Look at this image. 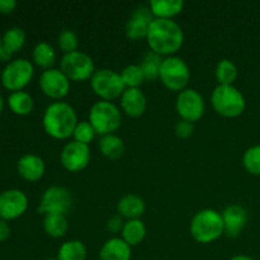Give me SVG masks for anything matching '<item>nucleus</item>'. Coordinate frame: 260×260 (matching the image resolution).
<instances>
[{"mask_svg":"<svg viewBox=\"0 0 260 260\" xmlns=\"http://www.w3.org/2000/svg\"><path fill=\"white\" fill-rule=\"evenodd\" d=\"M150 51L160 56H174L182 48L184 33L182 27L173 19L152 20L146 36Z\"/></svg>","mask_w":260,"mask_h":260,"instance_id":"1","label":"nucleus"},{"mask_svg":"<svg viewBox=\"0 0 260 260\" xmlns=\"http://www.w3.org/2000/svg\"><path fill=\"white\" fill-rule=\"evenodd\" d=\"M78 122L74 107L62 101L47 106L42 117L43 129L55 140H66L73 136Z\"/></svg>","mask_w":260,"mask_h":260,"instance_id":"2","label":"nucleus"},{"mask_svg":"<svg viewBox=\"0 0 260 260\" xmlns=\"http://www.w3.org/2000/svg\"><path fill=\"white\" fill-rule=\"evenodd\" d=\"M190 235L197 243L211 244L225 234L222 215L212 208L201 210L190 221Z\"/></svg>","mask_w":260,"mask_h":260,"instance_id":"3","label":"nucleus"},{"mask_svg":"<svg viewBox=\"0 0 260 260\" xmlns=\"http://www.w3.org/2000/svg\"><path fill=\"white\" fill-rule=\"evenodd\" d=\"M213 109L220 116L235 118L245 111V96L234 85H217L211 94Z\"/></svg>","mask_w":260,"mask_h":260,"instance_id":"4","label":"nucleus"},{"mask_svg":"<svg viewBox=\"0 0 260 260\" xmlns=\"http://www.w3.org/2000/svg\"><path fill=\"white\" fill-rule=\"evenodd\" d=\"M89 122L94 127L96 135H112L121 127V111L113 102H95L89 111Z\"/></svg>","mask_w":260,"mask_h":260,"instance_id":"5","label":"nucleus"},{"mask_svg":"<svg viewBox=\"0 0 260 260\" xmlns=\"http://www.w3.org/2000/svg\"><path fill=\"white\" fill-rule=\"evenodd\" d=\"M159 79L167 89L172 91H182L187 89L190 79V71L187 62L178 56L164 57L160 68Z\"/></svg>","mask_w":260,"mask_h":260,"instance_id":"6","label":"nucleus"},{"mask_svg":"<svg viewBox=\"0 0 260 260\" xmlns=\"http://www.w3.org/2000/svg\"><path fill=\"white\" fill-rule=\"evenodd\" d=\"M90 86L95 95L101 98V101L107 102L121 98L123 91L126 90L121 73H117L111 69L95 70V73L90 79Z\"/></svg>","mask_w":260,"mask_h":260,"instance_id":"7","label":"nucleus"},{"mask_svg":"<svg viewBox=\"0 0 260 260\" xmlns=\"http://www.w3.org/2000/svg\"><path fill=\"white\" fill-rule=\"evenodd\" d=\"M35 75V66L27 58H14L3 69L0 74V80L3 86L8 90H23L32 80Z\"/></svg>","mask_w":260,"mask_h":260,"instance_id":"8","label":"nucleus"},{"mask_svg":"<svg viewBox=\"0 0 260 260\" xmlns=\"http://www.w3.org/2000/svg\"><path fill=\"white\" fill-rule=\"evenodd\" d=\"M60 70L70 81H85L90 80L94 75L95 66L93 58L88 53L78 50L62 56L60 61Z\"/></svg>","mask_w":260,"mask_h":260,"instance_id":"9","label":"nucleus"},{"mask_svg":"<svg viewBox=\"0 0 260 260\" xmlns=\"http://www.w3.org/2000/svg\"><path fill=\"white\" fill-rule=\"evenodd\" d=\"M74 206V197L70 190L61 185H52L43 192L38 205V212L42 215H68Z\"/></svg>","mask_w":260,"mask_h":260,"instance_id":"10","label":"nucleus"},{"mask_svg":"<svg viewBox=\"0 0 260 260\" xmlns=\"http://www.w3.org/2000/svg\"><path fill=\"white\" fill-rule=\"evenodd\" d=\"M205 99L196 89H184L178 93L175 108L180 119L188 122H197L205 114Z\"/></svg>","mask_w":260,"mask_h":260,"instance_id":"11","label":"nucleus"},{"mask_svg":"<svg viewBox=\"0 0 260 260\" xmlns=\"http://www.w3.org/2000/svg\"><path fill=\"white\" fill-rule=\"evenodd\" d=\"M38 83H40L42 93L56 102L65 98L70 91L71 81L60 69L52 68L48 70H43Z\"/></svg>","mask_w":260,"mask_h":260,"instance_id":"12","label":"nucleus"},{"mask_svg":"<svg viewBox=\"0 0 260 260\" xmlns=\"http://www.w3.org/2000/svg\"><path fill=\"white\" fill-rule=\"evenodd\" d=\"M90 147L89 145L70 141L63 146L60 154V161L62 167L70 173H79L85 169L90 162Z\"/></svg>","mask_w":260,"mask_h":260,"instance_id":"13","label":"nucleus"},{"mask_svg":"<svg viewBox=\"0 0 260 260\" xmlns=\"http://www.w3.org/2000/svg\"><path fill=\"white\" fill-rule=\"evenodd\" d=\"M28 208V197L23 190H3L0 193V218L5 221L20 217Z\"/></svg>","mask_w":260,"mask_h":260,"instance_id":"14","label":"nucleus"},{"mask_svg":"<svg viewBox=\"0 0 260 260\" xmlns=\"http://www.w3.org/2000/svg\"><path fill=\"white\" fill-rule=\"evenodd\" d=\"M154 19L155 18L149 7L141 5L136 8L126 23L124 30H126L127 38L131 41H141L144 38L146 40L149 28Z\"/></svg>","mask_w":260,"mask_h":260,"instance_id":"15","label":"nucleus"},{"mask_svg":"<svg viewBox=\"0 0 260 260\" xmlns=\"http://www.w3.org/2000/svg\"><path fill=\"white\" fill-rule=\"evenodd\" d=\"M221 215L225 226V235L229 238H236L240 235L248 222V212L245 208L240 205H230Z\"/></svg>","mask_w":260,"mask_h":260,"instance_id":"16","label":"nucleus"},{"mask_svg":"<svg viewBox=\"0 0 260 260\" xmlns=\"http://www.w3.org/2000/svg\"><path fill=\"white\" fill-rule=\"evenodd\" d=\"M17 170L20 178L27 182H37L46 172L45 161L36 154H25L19 157L17 162Z\"/></svg>","mask_w":260,"mask_h":260,"instance_id":"17","label":"nucleus"},{"mask_svg":"<svg viewBox=\"0 0 260 260\" xmlns=\"http://www.w3.org/2000/svg\"><path fill=\"white\" fill-rule=\"evenodd\" d=\"M119 99H121L122 111L128 117L137 118V117H141L146 111V96L140 88L126 89Z\"/></svg>","mask_w":260,"mask_h":260,"instance_id":"18","label":"nucleus"},{"mask_svg":"<svg viewBox=\"0 0 260 260\" xmlns=\"http://www.w3.org/2000/svg\"><path fill=\"white\" fill-rule=\"evenodd\" d=\"M132 248L122 238H111L99 251V260H131Z\"/></svg>","mask_w":260,"mask_h":260,"instance_id":"19","label":"nucleus"},{"mask_svg":"<svg viewBox=\"0 0 260 260\" xmlns=\"http://www.w3.org/2000/svg\"><path fill=\"white\" fill-rule=\"evenodd\" d=\"M146 205L145 201L137 194L123 196L117 202V213L126 220H139L145 213Z\"/></svg>","mask_w":260,"mask_h":260,"instance_id":"20","label":"nucleus"},{"mask_svg":"<svg viewBox=\"0 0 260 260\" xmlns=\"http://www.w3.org/2000/svg\"><path fill=\"white\" fill-rule=\"evenodd\" d=\"M149 8L156 19H173L180 14L184 8L182 0H151Z\"/></svg>","mask_w":260,"mask_h":260,"instance_id":"21","label":"nucleus"},{"mask_svg":"<svg viewBox=\"0 0 260 260\" xmlns=\"http://www.w3.org/2000/svg\"><path fill=\"white\" fill-rule=\"evenodd\" d=\"M7 102L10 111L18 116H27L33 111V107H35V101H33L32 95L24 90L10 93Z\"/></svg>","mask_w":260,"mask_h":260,"instance_id":"22","label":"nucleus"},{"mask_svg":"<svg viewBox=\"0 0 260 260\" xmlns=\"http://www.w3.org/2000/svg\"><path fill=\"white\" fill-rule=\"evenodd\" d=\"M98 146L102 154L111 160H117L122 157V155L124 154V150H126L123 140L114 134L101 136Z\"/></svg>","mask_w":260,"mask_h":260,"instance_id":"23","label":"nucleus"},{"mask_svg":"<svg viewBox=\"0 0 260 260\" xmlns=\"http://www.w3.org/2000/svg\"><path fill=\"white\" fill-rule=\"evenodd\" d=\"M146 233V226L142 222L141 218H139V220H127L121 233V238L132 248V246L139 245L144 241Z\"/></svg>","mask_w":260,"mask_h":260,"instance_id":"24","label":"nucleus"},{"mask_svg":"<svg viewBox=\"0 0 260 260\" xmlns=\"http://www.w3.org/2000/svg\"><path fill=\"white\" fill-rule=\"evenodd\" d=\"M56 50L47 42H38L35 46L32 51V60L33 63L40 68L48 70V69H52L53 63L56 62Z\"/></svg>","mask_w":260,"mask_h":260,"instance_id":"25","label":"nucleus"},{"mask_svg":"<svg viewBox=\"0 0 260 260\" xmlns=\"http://www.w3.org/2000/svg\"><path fill=\"white\" fill-rule=\"evenodd\" d=\"M43 230L46 235L53 239H60L65 236L69 230V221L65 215H46L43 218Z\"/></svg>","mask_w":260,"mask_h":260,"instance_id":"26","label":"nucleus"},{"mask_svg":"<svg viewBox=\"0 0 260 260\" xmlns=\"http://www.w3.org/2000/svg\"><path fill=\"white\" fill-rule=\"evenodd\" d=\"M162 56L157 55V53L149 51L144 55L141 62L139 63L141 68L142 73H144L145 80L146 81H154L159 79L160 75V68H161Z\"/></svg>","mask_w":260,"mask_h":260,"instance_id":"27","label":"nucleus"},{"mask_svg":"<svg viewBox=\"0 0 260 260\" xmlns=\"http://www.w3.org/2000/svg\"><path fill=\"white\" fill-rule=\"evenodd\" d=\"M56 258L58 260H85L86 248L80 240L65 241L58 248Z\"/></svg>","mask_w":260,"mask_h":260,"instance_id":"28","label":"nucleus"},{"mask_svg":"<svg viewBox=\"0 0 260 260\" xmlns=\"http://www.w3.org/2000/svg\"><path fill=\"white\" fill-rule=\"evenodd\" d=\"M215 76L218 85H234L238 78V68L231 60L222 58L216 65Z\"/></svg>","mask_w":260,"mask_h":260,"instance_id":"29","label":"nucleus"},{"mask_svg":"<svg viewBox=\"0 0 260 260\" xmlns=\"http://www.w3.org/2000/svg\"><path fill=\"white\" fill-rule=\"evenodd\" d=\"M25 43V32L20 27H12L3 35V46L13 53L19 51Z\"/></svg>","mask_w":260,"mask_h":260,"instance_id":"30","label":"nucleus"},{"mask_svg":"<svg viewBox=\"0 0 260 260\" xmlns=\"http://www.w3.org/2000/svg\"><path fill=\"white\" fill-rule=\"evenodd\" d=\"M121 76L126 89L140 88L144 84V81H146L140 65H127L121 71Z\"/></svg>","mask_w":260,"mask_h":260,"instance_id":"31","label":"nucleus"},{"mask_svg":"<svg viewBox=\"0 0 260 260\" xmlns=\"http://www.w3.org/2000/svg\"><path fill=\"white\" fill-rule=\"evenodd\" d=\"M243 165L250 174L260 175V145L249 147L244 152Z\"/></svg>","mask_w":260,"mask_h":260,"instance_id":"32","label":"nucleus"},{"mask_svg":"<svg viewBox=\"0 0 260 260\" xmlns=\"http://www.w3.org/2000/svg\"><path fill=\"white\" fill-rule=\"evenodd\" d=\"M95 136V129H94V127L91 126V123L89 121L78 122L73 134L74 141L80 142V144L84 145H90V142H93Z\"/></svg>","mask_w":260,"mask_h":260,"instance_id":"33","label":"nucleus"},{"mask_svg":"<svg viewBox=\"0 0 260 260\" xmlns=\"http://www.w3.org/2000/svg\"><path fill=\"white\" fill-rule=\"evenodd\" d=\"M57 46L63 55L71 53L74 51H78L79 47V37L74 30L63 29L61 30L57 37Z\"/></svg>","mask_w":260,"mask_h":260,"instance_id":"34","label":"nucleus"},{"mask_svg":"<svg viewBox=\"0 0 260 260\" xmlns=\"http://www.w3.org/2000/svg\"><path fill=\"white\" fill-rule=\"evenodd\" d=\"M193 131H194V126H193L192 122L180 119V121L175 124V135H177L179 139H188V137L192 136Z\"/></svg>","mask_w":260,"mask_h":260,"instance_id":"35","label":"nucleus"},{"mask_svg":"<svg viewBox=\"0 0 260 260\" xmlns=\"http://www.w3.org/2000/svg\"><path fill=\"white\" fill-rule=\"evenodd\" d=\"M124 218L122 217V216H119L118 213L114 216H112V217L108 218V221H107L106 226H107V230L109 231L111 234H119L122 233V230H123V226H124Z\"/></svg>","mask_w":260,"mask_h":260,"instance_id":"36","label":"nucleus"},{"mask_svg":"<svg viewBox=\"0 0 260 260\" xmlns=\"http://www.w3.org/2000/svg\"><path fill=\"white\" fill-rule=\"evenodd\" d=\"M15 8H17V2L15 0H0V13H3V14L13 13Z\"/></svg>","mask_w":260,"mask_h":260,"instance_id":"37","label":"nucleus"},{"mask_svg":"<svg viewBox=\"0 0 260 260\" xmlns=\"http://www.w3.org/2000/svg\"><path fill=\"white\" fill-rule=\"evenodd\" d=\"M10 236V226L8 221L0 218V241H5Z\"/></svg>","mask_w":260,"mask_h":260,"instance_id":"38","label":"nucleus"},{"mask_svg":"<svg viewBox=\"0 0 260 260\" xmlns=\"http://www.w3.org/2000/svg\"><path fill=\"white\" fill-rule=\"evenodd\" d=\"M14 53L12 52L10 50H8L5 46L2 45V47H0V61H4V62H10L12 61V57Z\"/></svg>","mask_w":260,"mask_h":260,"instance_id":"39","label":"nucleus"},{"mask_svg":"<svg viewBox=\"0 0 260 260\" xmlns=\"http://www.w3.org/2000/svg\"><path fill=\"white\" fill-rule=\"evenodd\" d=\"M230 260H254L253 258L248 255H243V254H238V255H234Z\"/></svg>","mask_w":260,"mask_h":260,"instance_id":"40","label":"nucleus"},{"mask_svg":"<svg viewBox=\"0 0 260 260\" xmlns=\"http://www.w3.org/2000/svg\"><path fill=\"white\" fill-rule=\"evenodd\" d=\"M3 109H4V98H3L2 93H0V116L3 113Z\"/></svg>","mask_w":260,"mask_h":260,"instance_id":"41","label":"nucleus"},{"mask_svg":"<svg viewBox=\"0 0 260 260\" xmlns=\"http://www.w3.org/2000/svg\"><path fill=\"white\" fill-rule=\"evenodd\" d=\"M3 45V36H0V47H2Z\"/></svg>","mask_w":260,"mask_h":260,"instance_id":"42","label":"nucleus"},{"mask_svg":"<svg viewBox=\"0 0 260 260\" xmlns=\"http://www.w3.org/2000/svg\"><path fill=\"white\" fill-rule=\"evenodd\" d=\"M46 260H58L57 258H47Z\"/></svg>","mask_w":260,"mask_h":260,"instance_id":"43","label":"nucleus"}]
</instances>
